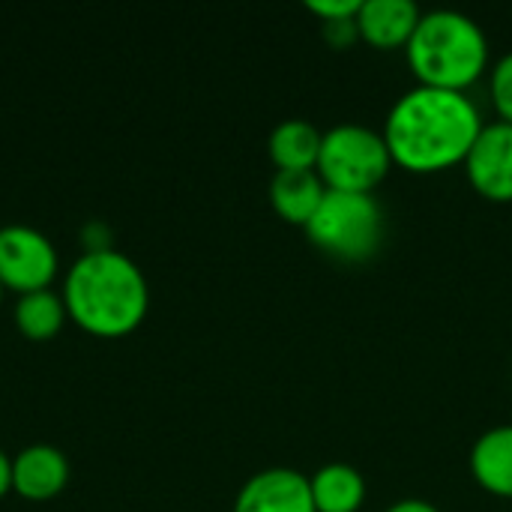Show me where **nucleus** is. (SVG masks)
<instances>
[{"label": "nucleus", "mask_w": 512, "mask_h": 512, "mask_svg": "<svg viewBox=\"0 0 512 512\" xmlns=\"http://www.w3.org/2000/svg\"><path fill=\"white\" fill-rule=\"evenodd\" d=\"M483 126L468 93L417 84L390 108L381 135L393 165L411 174H438L465 165Z\"/></svg>", "instance_id": "1"}, {"label": "nucleus", "mask_w": 512, "mask_h": 512, "mask_svg": "<svg viewBox=\"0 0 512 512\" xmlns=\"http://www.w3.org/2000/svg\"><path fill=\"white\" fill-rule=\"evenodd\" d=\"M69 318L93 336L132 333L150 306L141 267L120 249H96L75 258L63 279Z\"/></svg>", "instance_id": "2"}, {"label": "nucleus", "mask_w": 512, "mask_h": 512, "mask_svg": "<svg viewBox=\"0 0 512 512\" xmlns=\"http://www.w3.org/2000/svg\"><path fill=\"white\" fill-rule=\"evenodd\" d=\"M405 57L423 87L465 93L489 69V39L471 15L435 9L420 18Z\"/></svg>", "instance_id": "3"}, {"label": "nucleus", "mask_w": 512, "mask_h": 512, "mask_svg": "<svg viewBox=\"0 0 512 512\" xmlns=\"http://www.w3.org/2000/svg\"><path fill=\"white\" fill-rule=\"evenodd\" d=\"M312 246L330 258L360 264L369 261L384 237V213L372 195L360 192H330L306 225Z\"/></svg>", "instance_id": "4"}, {"label": "nucleus", "mask_w": 512, "mask_h": 512, "mask_svg": "<svg viewBox=\"0 0 512 512\" xmlns=\"http://www.w3.org/2000/svg\"><path fill=\"white\" fill-rule=\"evenodd\" d=\"M390 168L393 159L381 132L357 123H345L324 132L315 171L330 192L372 195V189L387 177Z\"/></svg>", "instance_id": "5"}, {"label": "nucleus", "mask_w": 512, "mask_h": 512, "mask_svg": "<svg viewBox=\"0 0 512 512\" xmlns=\"http://www.w3.org/2000/svg\"><path fill=\"white\" fill-rule=\"evenodd\" d=\"M57 249L33 225H3L0 228V282L18 294L48 288L57 276Z\"/></svg>", "instance_id": "6"}, {"label": "nucleus", "mask_w": 512, "mask_h": 512, "mask_svg": "<svg viewBox=\"0 0 512 512\" xmlns=\"http://www.w3.org/2000/svg\"><path fill=\"white\" fill-rule=\"evenodd\" d=\"M465 171L486 201H512V123L498 120L483 126L465 159Z\"/></svg>", "instance_id": "7"}, {"label": "nucleus", "mask_w": 512, "mask_h": 512, "mask_svg": "<svg viewBox=\"0 0 512 512\" xmlns=\"http://www.w3.org/2000/svg\"><path fill=\"white\" fill-rule=\"evenodd\" d=\"M234 512H315L309 477L291 468H267L243 483Z\"/></svg>", "instance_id": "8"}, {"label": "nucleus", "mask_w": 512, "mask_h": 512, "mask_svg": "<svg viewBox=\"0 0 512 512\" xmlns=\"http://www.w3.org/2000/svg\"><path fill=\"white\" fill-rule=\"evenodd\" d=\"M69 483V459L54 444H30L12 456V489L21 498L45 501Z\"/></svg>", "instance_id": "9"}, {"label": "nucleus", "mask_w": 512, "mask_h": 512, "mask_svg": "<svg viewBox=\"0 0 512 512\" xmlns=\"http://www.w3.org/2000/svg\"><path fill=\"white\" fill-rule=\"evenodd\" d=\"M423 12L411 0H366L357 12V33L378 51L405 48Z\"/></svg>", "instance_id": "10"}, {"label": "nucleus", "mask_w": 512, "mask_h": 512, "mask_svg": "<svg viewBox=\"0 0 512 512\" xmlns=\"http://www.w3.org/2000/svg\"><path fill=\"white\" fill-rule=\"evenodd\" d=\"M471 474L480 489L512 501V426L489 429L471 450Z\"/></svg>", "instance_id": "11"}, {"label": "nucleus", "mask_w": 512, "mask_h": 512, "mask_svg": "<svg viewBox=\"0 0 512 512\" xmlns=\"http://www.w3.org/2000/svg\"><path fill=\"white\" fill-rule=\"evenodd\" d=\"M327 186L321 183L318 171H276L270 180V204L273 210L291 222L306 228L315 210L321 207Z\"/></svg>", "instance_id": "12"}, {"label": "nucleus", "mask_w": 512, "mask_h": 512, "mask_svg": "<svg viewBox=\"0 0 512 512\" xmlns=\"http://www.w3.org/2000/svg\"><path fill=\"white\" fill-rule=\"evenodd\" d=\"M324 135L309 120H285L270 132L267 150L279 171H315Z\"/></svg>", "instance_id": "13"}, {"label": "nucleus", "mask_w": 512, "mask_h": 512, "mask_svg": "<svg viewBox=\"0 0 512 512\" xmlns=\"http://www.w3.org/2000/svg\"><path fill=\"white\" fill-rule=\"evenodd\" d=\"M315 512H360L366 501V480L351 465H327L309 477Z\"/></svg>", "instance_id": "14"}, {"label": "nucleus", "mask_w": 512, "mask_h": 512, "mask_svg": "<svg viewBox=\"0 0 512 512\" xmlns=\"http://www.w3.org/2000/svg\"><path fill=\"white\" fill-rule=\"evenodd\" d=\"M66 300L63 294L51 291V288H39V291H27V294H18V303H15V327L33 339V342H45V339H54L63 324H66Z\"/></svg>", "instance_id": "15"}, {"label": "nucleus", "mask_w": 512, "mask_h": 512, "mask_svg": "<svg viewBox=\"0 0 512 512\" xmlns=\"http://www.w3.org/2000/svg\"><path fill=\"white\" fill-rule=\"evenodd\" d=\"M489 93H492V105H495L501 123H512V54H504L492 66Z\"/></svg>", "instance_id": "16"}, {"label": "nucleus", "mask_w": 512, "mask_h": 512, "mask_svg": "<svg viewBox=\"0 0 512 512\" xmlns=\"http://www.w3.org/2000/svg\"><path fill=\"white\" fill-rule=\"evenodd\" d=\"M309 12L321 18V24L330 21H351L360 12V0H312Z\"/></svg>", "instance_id": "17"}, {"label": "nucleus", "mask_w": 512, "mask_h": 512, "mask_svg": "<svg viewBox=\"0 0 512 512\" xmlns=\"http://www.w3.org/2000/svg\"><path fill=\"white\" fill-rule=\"evenodd\" d=\"M324 36H327V42H330L333 48L354 45V42L360 39V33H357V18H351V21H330V24H324Z\"/></svg>", "instance_id": "18"}, {"label": "nucleus", "mask_w": 512, "mask_h": 512, "mask_svg": "<svg viewBox=\"0 0 512 512\" xmlns=\"http://www.w3.org/2000/svg\"><path fill=\"white\" fill-rule=\"evenodd\" d=\"M387 512H441L435 504H429V501H417V498H408V501H399V504H393Z\"/></svg>", "instance_id": "19"}, {"label": "nucleus", "mask_w": 512, "mask_h": 512, "mask_svg": "<svg viewBox=\"0 0 512 512\" xmlns=\"http://www.w3.org/2000/svg\"><path fill=\"white\" fill-rule=\"evenodd\" d=\"M12 489V459L0 447V498Z\"/></svg>", "instance_id": "20"}, {"label": "nucleus", "mask_w": 512, "mask_h": 512, "mask_svg": "<svg viewBox=\"0 0 512 512\" xmlns=\"http://www.w3.org/2000/svg\"><path fill=\"white\" fill-rule=\"evenodd\" d=\"M0 300H3V282H0Z\"/></svg>", "instance_id": "21"}]
</instances>
